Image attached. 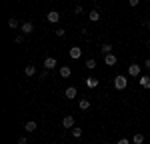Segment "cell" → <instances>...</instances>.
I'll return each mask as SVG.
<instances>
[{"label":"cell","instance_id":"f546056e","mask_svg":"<svg viewBox=\"0 0 150 144\" xmlns=\"http://www.w3.org/2000/svg\"><path fill=\"white\" fill-rule=\"evenodd\" d=\"M148 50H150V42H148Z\"/></svg>","mask_w":150,"mask_h":144},{"label":"cell","instance_id":"8fae6325","mask_svg":"<svg viewBox=\"0 0 150 144\" xmlns=\"http://www.w3.org/2000/svg\"><path fill=\"white\" fill-rule=\"evenodd\" d=\"M140 86H142V88H150V74L140 76Z\"/></svg>","mask_w":150,"mask_h":144},{"label":"cell","instance_id":"8992f818","mask_svg":"<svg viewBox=\"0 0 150 144\" xmlns=\"http://www.w3.org/2000/svg\"><path fill=\"white\" fill-rule=\"evenodd\" d=\"M116 62H118V58H116L112 52L110 54H104V64L106 66H116Z\"/></svg>","mask_w":150,"mask_h":144},{"label":"cell","instance_id":"7a4b0ae2","mask_svg":"<svg viewBox=\"0 0 150 144\" xmlns=\"http://www.w3.org/2000/svg\"><path fill=\"white\" fill-rule=\"evenodd\" d=\"M46 20H48L50 24H58V22H60V12H56V10H50V12L46 14Z\"/></svg>","mask_w":150,"mask_h":144},{"label":"cell","instance_id":"e0dca14e","mask_svg":"<svg viewBox=\"0 0 150 144\" xmlns=\"http://www.w3.org/2000/svg\"><path fill=\"white\" fill-rule=\"evenodd\" d=\"M86 86H88V88H96V86H98V78H92V76L86 78Z\"/></svg>","mask_w":150,"mask_h":144},{"label":"cell","instance_id":"d6986e66","mask_svg":"<svg viewBox=\"0 0 150 144\" xmlns=\"http://www.w3.org/2000/svg\"><path fill=\"white\" fill-rule=\"evenodd\" d=\"M72 136H74L76 140L82 138V128H80V126H74V128H72Z\"/></svg>","mask_w":150,"mask_h":144},{"label":"cell","instance_id":"52a82bcc","mask_svg":"<svg viewBox=\"0 0 150 144\" xmlns=\"http://www.w3.org/2000/svg\"><path fill=\"white\" fill-rule=\"evenodd\" d=\"M20 30H22V34H24V36H26V34H30V32L34 30V24L28 20V22H24L22 26H20Z\"/></svg>","mask_w":150,"mask_h":144},{"label":"cell","instance_id":"44dd1931","mask_svg":"<svg viewBox=\"0 0 150 144\" xmlns=\"http://www.w3.org/2000/svg\"><path fill=\"white\" fill-rule=\"evenodd\" d=\"M86 68L94 70V68H96V60H94V58H88V60H86Z\"/></svg>","mask_w":150,"mask_h":144},{"label":"cell","instance_id":"4dcf8cb0","mask_svg":"<svg viewBox=\"0 0 150 144\" xmlns=\"http://www.w3.org/2000/svg\"><path fill=\"white\" fill-rule=\"evenodd\" d=\"M104 144H110V142H104Z\"/></svg>","mask_w":150,"mask_h":144},{"label":"cell","instance_id":"2e32d148","mask_svg":"<svg viewBox=\"0 0 150 144\" xmlns=\"http://www.w3.org/2000/svg\"><path fill=\"white\" fill-rule=\"evenodd\" d=\"M78 106H80V110H88L90 108V100L88 98H82L80 102H78Z\"/></svg>","mask_w":150,"mask_h":144},{"label":"cell","instance_id":"603a6c76","mask_svg":"<svg viewBox=\"0 0 150 144\" xmlns=\"http://www.w3.org/2000/svg\"><path fill=\"white\" fill-rule=\"evenodd\" d=\"M14 42H16V44H22L24 42V34H18L16 38H14Z\"/></svg>","mask_w":150,"mask_h":144},{"label":"cell","instance_id":"6da1fadb","mask_svg":"<svg viewBox=\"0 0 150 144\" xmlns=\"http://www.w3.org/2000/svg\"><path fill=\"white\" fill-rule=\"evenodd\" d=\"M126 86H128V78L124 76V74H118V76L114 78V88L116 90H124Z\"/></svg>","mask_w":150,"mask_h":144},{"label":"cell","instance_id":"9a60e30c","mask_svg":"<svg viewBox=\"0 0 150 144\" xmlns=\"http://www.w3.org/2000/svg\"><path fill=\"white\" fill-rule=\"evenodd\" d=\"M70 74H72L70 66H60V76H62V78H68Z\"/></svg>","mask_w":150,"mask_h":144},{"label":"cell","instance_id":"9c48e42d","mask_svg":"<svg viewBox=\"0 0 150 144\" xmlns=\"http://www.w3.org/2000/svg\"><path fill=\"white\" fill-rule=\"evenodd\" d=\"M54 66H56V58H52V56L44 58V68H46V70H52Z\"/></svg>","mask_w":150,"mask_h":144},{"label":"cell","instance_id":"30bf717a","mask_svg":"<svg viewBox=\"0 0 150 144\" xmlns=\"http://www.w3.org/2000/svg\"><path fill=\"white\" fill-rule=\"evenodd\" d=\"M38 128V124H36V120H28L26 124H24V130L26 132H34Z\"/></svg>","mask_w":150,"mask_h":144},{"label":"cell","instance_id":"f1b7e54d","mask_svg":"<svg viewBox=\"0 0 150 144\" xmlns=\"http://www.w3.org/2000/svg\"><path fill=\"white\" fill-rule=\"evenodd\" d=\"M144 26H146V28L150 30V20H144Z\"/></svg>","mask_w":150,"mask_h":144},{"label":"cell","instance_id":"83f0119b","mask_svg":"<svg viewBox=\"0 0 150 144\" xmlns=\"http://www.w3.org/2000/svg\"><path fill=\"white\" fill-rule=\"evenodd\" d=\"M144 66H146V68L150 70V58H146V60H144Z\"/></svg>","mask_w":150,"mask_h":144},{"label":"cell","instance_id":"cb8c5ba5","mask_svg":"<svg viewBox=\"0 0 150 144\" xmlns=\"http://www.w3.org/2000/svg\"><path fill=\"white\" fill-rule=\"evenodd\" d=\"M28 142V138H26V136H20V138H18V144H26Z\"/></svg>","mask_w":150,"mask_h":144},{"label":"cell","instance_id":"4316f807","mask_svg":"<svg viewBox=\"0 0 150 144\" xmlns=\"http://www.w3.org/2000/svg\"><path fill=\"white\" fill-rule=\"evenodd\" d=\"M74 14H82V6H76L74 8Z\"/></svg>","mask_w":150,"mask_h":144},{"label":"cell","instance_id":"5b68a950","mask_svg":"<svg viewBox=\"0 0 150 144\" xmlns=\"http://www.w3.org/2000/svg\"><path fill=\"white\" fill-rule=\"evenodd\" d=\"M74 124H76V118H74V116H64V118H62V126H64V128H74Z\"/></svg>","mask_w":150,"mask_h":144},{"label":"cell","instance_id":"4fadbf2b","mask_svg":"<svg viewBox=\"0 0 150 144\" xmlns=\"http://www.w3.org/2000/svg\"><path fill=\"white\" fill-rule=\"evenodd\" d=\"M24 74H26L28 78H30V76H34V74H36V66H34V64H28V66L24 68Z\"/></svg>","mask_w":150,"mask_h":144},{"label":"cell","instance_id":"d4e9b609","mask_svg":"<svg viewBox=\"0 0 150 144\" xmlns=\"http://www.w3.org/2000/svg\"><path fill=\"white\" fill-rule=\"evenodd\" d=\"M128 4H130V6H138L140 0H128Z\"/></svg>","mask_w":150,"mask_h":144},{"label":"cell","instance_id":"7402d4cb","mask_svg":"<svg viewBox=\"0 0 150 144\" xmlns=\"http://www.w3.org/2000/svg\"><path fill=\"white\" fill-rule=\"evenodd\" d=\"M56 36L58 38H64V36H66V30H64V28H56Z\"/></svg>","mask_w":150,"mask_h":144},{"label":"cell","instance_id":"3957f363","mask_svg":"<svg viewBox=\"0 0 150 144\" xmlns=\"http://www.w3.org/2000/svg\"><path fill=\"white\" fill-rule=\"evenodd\" d=\"M76 94H78V88H76V86H68V88L64 90V96H66L68 100H74Z\"/></svg>","mask_w":150,"mask_h":144},{"label":"cell","instance_id":"484cf974","mask_svg":"<svg viewBox=\"0 0 150 144\" xmlns=\"http://www.w3.org/2000/svg\"><path fill=\"white\" fill-rule=\"evenodd\" d=\"M116 144H130V140H128V138H120Z\"/></svg>","mask_w":150,"mask_h":144},{"label":"cell","instance_id":"ba28073f","mask_svg":"<svg viewBox=\"0 0 150 144\" xmlns=\"http://www.w3.org/2000/svg\"><path fill=\"white\" fill-rule=\"evenodd\" d=\"M128 76H134V78L140 76V66L138 64H130V66H128Z\"/></svg>","mask_w":150,"mask_h":144},{"label":"cell","instance_id":"7c38bea8","mask_svg":"<svg viewBox=\"0 0 150 144\" xmlns=\"http://www.w3.org/2000/svg\"><path fill=\"white\" fill-rule=\"evenodd\" d=\"M88 18H90V22H98V20H100V12L98 10H90L88 12Z\"/></svg>","mask_w":150,"mask_h":144},{"label":"cell","instance_id":"5bb4252c","mask_svg":"<svg viewBox=\"0 0 150 144\" xmlns=\"http://www.w3.org/2000/svg\"><path fill=\"white\" fill-rule=\"evenodd\" d=\"M100 52H102V54H110V52H112V44H110V42L100 44Z\"/></svg>","mask_w":150,"mask_h":144},{"label":"cell","instance_id":"ffe728a7","mask_svg":"<svg viewBox=\"0 0 150 144\" xmlns=\"http://www.w3.org/2000/svg\"><path fill=\"white\" fill-rule=\"evenodd\" d=\"M132 142L134 144H142L144 142V134H134V136H132Z\"/></svg>","mask_w":150,"mask_h":144},{"label":"cell","instance_id":"ac0fdd59","mask_svg":"<svg viewBox=\"0 0 150 144\" xmlns=\"http://www.w3.org/2000/svg\"><path fill=\"white\" fill-rule=\"evenodd\" d=\"M18 26H20V22H18L16 18H8V28H10V30H16Z\"/></svg>","mask_w":150,"mask_h":144},{"label":"cell","instance_id":"277c9868","mask_svg":"<svg viewBox=\"0 0 150 144\" xmlns=\"http://www.w3.org/2000/svg\"><path fill=\"white\" fill-rule=\"evenodd\" d=\"M68 56H70L72 60H78V58L82 56V50H80V46H72V48L68 50Z\"/></svg>","mask_w":150,"mask_h":144}]
</instances>
